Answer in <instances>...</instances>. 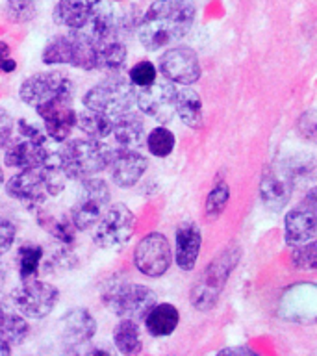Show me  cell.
<instances>
[{
    "label": "cell",
    "mask_w": 317,
    "mask_h": 356,
    "mask_svg": "<svg viewBox=\"0 0 317 356\" xmlns=\"http://www.w3.org/2000/svg\"><path fill=\"white\" fill-rule=\"evenodd\" d=\"M195 15L191 0H154L139 21V43L149 52L178 43L193 28Z\"/></svg>",
    "instance_id": "6da1fadb"
},
{
    "label": "cell",
    "mask_w": 317,
    "mask_h": 356,
    "mask_svg": "<svg viewBox=\"0 0 317 356\" xmlns=\"http://www.w3.org/2000/svg\"><path fill=\"white\" fill-rule=\"evenodd\" d=\"M117 149L104 143V139L76 138L67 139L65 147L58 150L61 165L69 180H86L104 171L110 165Z\"/></svg>",
    "instance_id": "7a4b0ae2"
},
{
    "label": "cell",
    "mask_w": 317,
    "mask_h": 356,
    "mask_svg": "<svg viewBox=\"0 0 317 356\" xmlns=\"http://www.w3.org/2000/svg\"><path fill=\"white\" fill-rule=\"evenodd\" d=\"M97 39L86 30H69L58 33L44 43L41 61L44 65H71L82 71H95Z\"/></svg>",
    "instance_id": "3957f363"
},
{
    "label": "cell",
    "mask_w": 317,
    "mask_h": 356,
    "mask_svg": "<svg viewBox=\"0 0 317 356\" xmlns=\"http://www.w3.org/2000/svg\"><path fill=\"white\" fill-rule=\"evenodd\" d=\"M82 104L88 110L100 111L106 115H127L136 108V89L130 78L121 72H111L104 80L89 88L82 97Z\"/></svg>",
    "instance_id": "277c9868"
},
{
    "label": "cell",
    "mask_w": 317,
    "mask_h": 356,
    "mask_svg": "<svg viewBox=\"0 0 317 356\" xmlns=\"http://www.w3.org/2000/svg\"><path fill=\"white\" fill-rule=\"evenodd\" d=\"M239 258H241V249L238 245H230L206 266L189 293V300H191L193 308H197L199 312H208L217 305V299H219L222 288L227 286L230 273L238 266Z\"/></svg>",
    "instance_id": "5b68a950"
},
{
    "label": "cell",
    "mask_w": 317,
    "mask_h": 356,
    "mask_svg": "<svg viewBox=\"0 0 317 356\" xmlns=\"http://www.w3.org/2000/svg\"><path fill=\"white\" fill-rule=\"evenodd\" d=\"M17 138L11 139L4 152V163L11 169H28L41 165L50 150L47 149V132L44 128L35 127L26 119L15 122Z\"/></svg>",
    "instance_id": "8992f818"
},
{
    "label": "cell",
    "mask_w": 317,
    "mask_h": 356,
    "mask_svg": "<svg viewBox=\"0 0 317 356\" xmlns=\"http://www.w3.org/2000/svg\"><path fill=\"white\" fill-rule=\"evenodd\" d=\"M100 299L113 316L139 321L158 302V295L145 284L117 282L108 286Z\"/></svg>",
    "instance_id": "52a82bcc"
},
{
    "label": "cell",
    "mask_w": 317,
    "mask_h": 356,
    "mask_svg": "<svg viewBox=\"0 0 317 356\" xmlns=\"http://www.w3.org/2000/svg\"><path fill=\"white\" fill-rule=\"evenodd\" d=\"M136 216L127 204H110L91 227V239L102 250L122 249L132 239Z\"/></svg>",
    "instance_id": "ba28073f"
},
{
    "label": "cell",
    "mask_w": 317,
    "mask_h": 356,
    "mask_svg": "<svg viewBox=\"0 0 317 356\" xmlns=\"http://www.w3.org/2000/svg\"><path fill=\"white\" fill-rule=\"evenodd\" d=\"M110 200L111 189L106 180L93 177L82 180L76 199H74L71 211H69V217H71L76 230H80V232L91 230V227L99 221V217L110 206Z\"/></svg>",
    "instance_id": "9c48e42d"
},
{
    "label": "cell",
    "mask_w": 317,
    "mask_h": 356,
    "mask_svg": "<svg viewBox=\"0 0 317 356\" xmlns=\"http://www.w3.org/2000/svg\"><path fill=\"white\" fill-rule=\"evenodd\" d=\"M76 83L63 71H43L24 78L19 86V97L26 106L38 108L54 99L74 100Z\"/></svg>",
    "instance_id": "30bf717a"
},
{
    "label": "cell",
    "mask_w": 317,
    "mask_h": 356,
    "mask_svg": "<svg viewBox=\"0 0 317 356\" xmlns=\"http://www.w3.org/2000/svg\"><path fill=\"white\" fill-rule=\"evenodd\" d=\"M60 302V289L54 284L39 278L21 280V284L11 291V305L28 319H44L54 312Z\"/></svg>",
    "instance_id": "8fae6325"
},
{
    "label": "cell",
    "mask_w": 317,
    "mask_h": 356,
    "mask_svg": "<svg viewBox=\"0 0 317 356\" xmlns=\"http://www.w3.org/2000/svg\"><path fill=\"white\" fill-rule=\"evenodd\" d=\"M132 261L143 277H163L172 264V249L165 234L150 232L143 236L133 249Z\"/></svg>",
    "instance_id": "7c38bea8"
},
{
    "label": "cell",
    "mask_w": 317,
    "mask_h": 356,
    "mask_svg": "<svg viewBox=\"0 0 317 356\" xmlns=\"http://www.w3.org/2000/svg\"><path fill=\"white\" fill-rule=\"evenodd\" d=\"M177 91L174 83L169 82L167 78H156L150 86L136 89V106L143 115L167 124L177 113Z\"/></svg>",
    "instance_id": "4fadbf2b"
},
{
    "label": "cell",
    "mask_w": 317,
    "mask_h": 356,
    "mask_svg": "<svg viewBox=\"0 0 317 356\" xmlns=\"http://www.w3.org/2000/svg\"><path fill=\"white\" fill-rule=\"evenodd\" d=\"M6 193L10 199L22 204L28 210H39L49 200V186L47 178L41 169L38 167H28V169H19L13 177L6 182Z\"/></svg>",
    "instance_id": "5bb4252c"
},
{
    "label": "cell",
    "mask_w": 317,
    "mask_h": 356,
    "mask_svg": "<svg viewBox=\"0 0 317 356\" xmlns=\"http://www.w3.org/2000/svg\"><path fill=\"white\" fill-rule=\"evenodd\" d=\"M39 115L47 136L56 143H65L76 128L78 111L71 99H54L33 108Z\"/></svg>",
    "instance_id": "9a60e30c"
},
{
    "label": "cell",
    "mask_w": 317,
    "mask_h": 356,
    "mask_svg": "<svg viewBox=\"0 0 317 356\" xmlns=\"http://www.w3.org/2000/svg\"><path fill=\"white\" fill-rule=\"evenodd\" d=\"M160 72L169 82L180 86H193L199 82L202 69H200L199 56L189 47H171L160 56L158 61Z\"/></svg>",
    "instance_id": "2e32d148"
},
{
    "label": "cell",
    "mask_w": 317,
    "mask_h": 356,
    "mask_svg": "<svg viewBox=\"0 0 317 356\" xmlns=\"http://www.w3.org/2000/svg\"><path fill=\"white\" fill-rule=\"evenodd\" d=\"M108 169L117 188H133L149 169V158L138 149H117Z\"/></svg>",
    "instance_id": "e0dca14e"
},
{
    "label": "cell",
    "mask_w": 317,
    "mask_h": 356,
    "mask_svg": "<svg viewBox=\"0 0 317 356\" xmlns=\"http://www.w3.org/2000/svg\"><path fill=\"white\" fill-rule=\"evenodd\" d=\"M60 338L67 347L89 343L97 334V319L88 308H71L60 317Z\"/></svg>",
    "instance_id": "ac0fdd59"
},
{
    "label": "cell",
    "mask_w": 317,
    "mask_h": 356,
    "mask_svg": "<svg viewBox=\"0 0 317 356\" xmlns=\"http://www.w3.org/2000/svg\"><path fill=\"white\" fill-rule=\"evenodd\" d=\"M295 178L286 169H267L260 180V199L271 211H280L291 199Z\"/></svg>",
    "instance_id": "d6986e66"
},
{
    "label": "cell",
    "mask_w": 317,
    "mask_h": 356,
    "mask_svg": "<svg viewBox=\"0 0 317 356\" xmlns=\"http://www.w3.org/2000/svg\"><path fill=\"white\" fill-rule=\"evenodd\" d=\"M202 247V232L197 222L184 221L174 230V261L182 271H193Z\"/></svg>",
    "instance_id": "ffe728a7"
},
{
    "label": "cell",
    "mask_w": 317,
    "mask_h": 356,
    "mask_svg": "<svg viewBox=\"0 0 317 356\" xmlns=\"http://www.w3.org/2000/svg\"><path fill=\"white\" fill-rule=\"evenodd\" d=\"M317 236V213L306 204L289 210L284 219V238L289 245H300Z\"/></svg>",
    "instance_id": "44dd1931"
},
{
    "label": "cell",
    "mask_w": 317,
    "mask_h": 356,
    "mask_svg": "<svg viewBox=\"0 0 317 356\" xmlns=\"http://www.w3.org/2000/svg\"><path fill=\"white\" fill-rule=\"evenodd\" d=\"M99 0H58L52 10V21L67 30H83L93 15Z\"/></svg>",
    "instance_id": "7402d4cb"
},
{
    "label": "cell",
    "mask_w": 317,
    "mask_h": 356,
    "mask_svg": "<svg viewBox=\"0 0 317 356\" xmlns=\"http://www.w3.org/2000/svg\"><path fill=\"white\" fill-rule=\"evenodd\" d=\"M128 50L127 44L119 38L97 39L95 49V71H102L104 74L121 72L127 63Z\"/></svg>",
    "instance_id": "603a6c76"
},
{
    "label": "cell",
    "mask_w": 317,
    "mask_h": 356,
    "mask_svg": "<svg viewBox=\"0 0 317 356\" xmlns=\"http://www.w3.org/2000/svg\"><path fill=\"white\" fill-rule=\"evenodd\" d=\"M145 328L154 338H165L177 330L180 323V312L171 302H156L143 317Z\"/></svg>",
    "instance_id": "cb8c5ba5"
},
{
    "label": "cell",
    "mask_w": 317,
    "mask_h": 356,
    "mask_svg": "<svg viewBox=\"0 0 317 356\" xmlns=\"http://www.w3.org/2000/svg\"><path fill=\"white\" fill-rule=\"evenodd\" d=\"M30 336V323L15 306L0 305V338L11 347L22 345Z\"/></svg>",
    "instance_id": "d4e9b609"
},
{
    "label": "cell",
    "mask_w": 317,
    "mask_h": 356,
    "mask_svg": "<svg viewBox=\"0 0 317 356\" xmlns=\"http://www.w3.org/2000/svg\"><path fill=\"white\" fill-rule=\"evenodd\" d=\"M111 136L121 149H138L139 145L147 139L143 119L133 111H130L127 115L117 117Z\"/></svg>",
    "instance_id": "484cf974"
},
{
    "label": "cell",
    "mask_w": 317,
    "mask_h": 356,
    "mask_svg": "<svg viewBox=\"0 0 317 356\" xmlns=\"http://www.w3.org/2000/svg\"><path fill=\"white\" fill-rule=\"evenodd\" d=\"M177 115L186 127L199 130L204 127V108L202 99L195 89H178L177 91Z\"/></svg>",
    "instance_id": "4316f807"
},
{
    "label": "cell",
    "mask_w": 317,
    "mask_h": 356,
    "mask_svg": "<svg viewBox=\"0 0 317 356\" xmlns=\"http://www.w3.org/2000/svg\"><path fill=\"white\" fill-rule=\"evenodd\" d=\"M111 339H113V345L121 355H138L143 349V338H141V330H139L136 319L122 317L121 321L113 327Z\"/></svg>",
    "instance_id": "83f0119b"
},
{
    "label": "cell",
    "mask_w": 317,
    "mask_h": 356,
    "mask_svg": "<svg viewBox=\"0 0 317 356\" xmlns=\"http://www.w3.org/2000/svg\"><path fill=\"white\" fill-rule=\"evenodd\" d=\"M39 210H41L38 216L39 225H41L58 243L63 245V247H71V245L74 243V239H76L74 238V236H76V227L72 225L71 217H56L52 216V213H49V211H44L43 208H39Z\"/></svg>",
    "instance_id": "f1b7e54d"
},
{
    "label": "cell",
    "mask_w": 317,
    "mask_h": 356,
    "mask_svg": "<svg viewBox=\"0 0 317 356\" xmlns=\"http://www.w3.org/2000/svg\"><path fill=\"white\" fill-rule=\"evenodd\" d=\"M113 124H115V119L106 113H100V111L95 110H86L78 113V122L76 127L82 130L88 138L93 139H106L108 136H111L113 132Z\"/></svg>",
    "instance_id": "f546056e"
},
{
    "label": "cell",
    "mask_w": 317,
    "mask_h": 356,
    "mask_svg": "<svg viewBox=\"0 0 317 356\" xmlns=\"http://www.w3.org/2000/svg\"><path fill=\"white\" fill-rule=\"evenodd\" d=\"M44 249L38 243H24L17 249V267L21 280L35 278L39 267L43 266Z\"/></svg>",
    "instance_id": "4dcf8cb0"
},
{
    "label": "cell",
    "mask_w": 317,
    "mask_h": 356,
    "mask_svg": "<svg viewBox=\"0 0 317 356\" xmlns=\"http://www.w3.org/2000/svg\"><path fill=\"white\" fill-rule=\"evenodd\" d=\"M145 143H147V149H149V152L152 156H156V158H167V156L174 150L177 138H174V134H172L169 128H165L161 124V127L152 128V130L147 134Z\"/></svg>",
    "instance_id": "1f68e13d"
},
{
    "label": "cell",
    "mask_w": 317,
    "mask_h": 356,
    "mask_svg": "<svg viewBox=\"0 0 317 356\" xmlns=\"http://www.w3.org/2000/svg\"><path fill=\"white\" fill-rule=\"evenodd\" d=\"M228 200H230V186L225 180L219 182L210 189V193L206 197L204 202V216L208 221H216L221 217V213L227 208Z\"/></svg>",
    "instance_id": "d6a6232c"
},
{
    "label": "cell",
    "mask_w": 317,
    "mask_h": 356,
    "mask_svg": "<svg viewBox=\"0 0 317 356\" xmlns=\"http://www.w3.org/2000/svg\"><path fill=\"white\" fill-rule=\"evenodd\" d=\"M39 13L38 0H6L4 17L13 24H26Z\"/></svg>",
    "instance_id": "836d02e7"
},
{
    "label": "cell",
    "mask_w": 317,
    "mask_h": 356,
    "mask_svg": "<svg viewBox=\"0 0 317 356\" xmlns=\"http://www.w3.org/2000/svg\"><path fill=\"white\" fill-rule=\"evenodd\" d=\"M291 264L300 271H317V239L295 245L291 252Z\"/></svg>",
    "instance_id": "e575fe53"
},
{
    "label": "cell",
    "mask_w": 317,
    "mask_h": 356,
    "mask_svg": "<svg viewBox=\"0 0 317 356\" xmlns=\"http://www.w3.org/2000/svg\"><path fill=\"white\" fill-rule=\"evenodd\" d=\"M128 78L133 83V88H145L158 78V69L152 61L141 60L128 71Z\"/></svg>",
    "instance_id": "d590c367"
},
{
    "label": "cell",
    "mask_w": 317,
    "mask_h": 356,
    "mask_svg": "<svg viewBox=\"0 0 317 356\" xmlns=\"http://www.w3.org/2000/svg\"><path fill=\"white\" fill-rule=\"evenodd\" d=\"M297 132L306 141L317 143V110H308L300 113L299 121H297Z\"/></svg>",
    "instance_id": "8d00e7d4"
},
{
    "label": "cell",
    "mask_w": 317,
    "mask_h": 356,
    "mask_svg": "<svg viewBox=\"0 0 317 356\" xmlns=\"http://www.w3.org/2000/svg\"><path fill=\"white\" fill-rule=\"evenodd\" d=\"M17 238V227L10 219L0 217V258L10 252Z\"/></svg>",
    "instance_id": "74e56055"
},
{
    "label": "cell",
    "mask_w": 317,
    "mask_h": 356,
    "mask_svg": "<svg viewBox=\"0 0 317 356\" xmlns=\"http://www.w3.org/2000/svg\"><path fill=\"white\" fill-rule=\"evenodd\" d=\"M13 134H15V121L10 111L0 106V149L8 147V143L13 139Z\"/></svg>",
    "instance_id": "f35d334b"
},
{
    "label": "cell",
    "mask_w": 317,
    "mask_h": 356,
    "mask_svg": "<svg viewBox=\"0 0 317 356\" xmlns=\"http://www.w3.org/2000/svg\"><path fill=\"white\" fill-rule=\"evenodd\" d=\"M17 69V61L11 58V47L6 41H0V72L10 74Z\"/></svg>",
    "instance_id": "ab89813d"
},
{
    "label": "cell",
    "mask_w": 317,
    "mask_h": 356,
    "mask_svg": "<svg viewBox=\"0 0 317 356\" xmlns=\"http://www.w3.org/2000/svg\"><path fill=\"white\" fill-rule=\"evenodd\" d=\"M219 355H239V356H256V353L250 347H245V345H241V347H227V349H221L219 350Z\"/></svg>",
    "instance_id": "60d3db41"
},
{
    "label": "cell",
    "mask_w": 317,
    "mask_h": 356,
    "mask_svg": "<svg viewBox=\"0 0 317 356\" xmlns=\"http://www.w3.org/2000/svg\"><path fill=\"white\" fill-rule=\"evenodd\" d=\"M302 204H306L310 210H314L317 213V186L316 188H311L308 193L304 195V200H302Z\"/></svg>",
    "instance_id": "b9f144b4"
},
{
    "label": "cell",
    "mask_w": 317,
    "mask_h": 356,
    "mask_svg": "<svg viewBox=\"0 0 317 356\" xmlns=\"http://www.w3.org/2000/svg\"><path fill=\"white\" fill-rule=\"evenodd\" d=\"M11 350H13V347H11L10 343H6L4 339L0 338V356L11 355Z\"/></svg>",
    "instance_id": "7bdbcfd3"
},
{
    "label": "cell",
    "mask_w": 317,
    "mask_h": 356,
    "mask_svg": "<svg viewBox=\"0 0 317 356\" xmlns=\"http://www.w3.org/2000/svg\"><path fill=\"white\" fill-rule=\"evenodd\" d=\"M6 280H8V271H6L4 264H0V289L6 284Z\"/></svg>",
    "instance_id": "ee69618b"
},
{
    "label": "cell",
    "mask_w": 317,
    "mask_h": 356,
    "mask_svg": "<svg viewBox=\"0 0 317 356\" xmlns=\"http://www.w3.org/2000/svg\"><path fill=\"white\" fill-rule=\"evenodd\" d=\"M2 184H4V169L0 167V186H2Z\"/></svg>",
    "instance_id": "f6af8a7d"
},
{
    "label": "cell",
    "mask_w": 317,
    "mask_h": 356,
    "mask_svg": "<svg viewBox=\"0 0 317 356\" xmlns=\"http://www.w3.org/2000/svg\"><path fill=\"white\" fill-rule=\"evenodd\" d=\"M111 2H119V0H111Z\"/></svg>",
    "instance_id": "bcb514c9"
}]
</instances>
